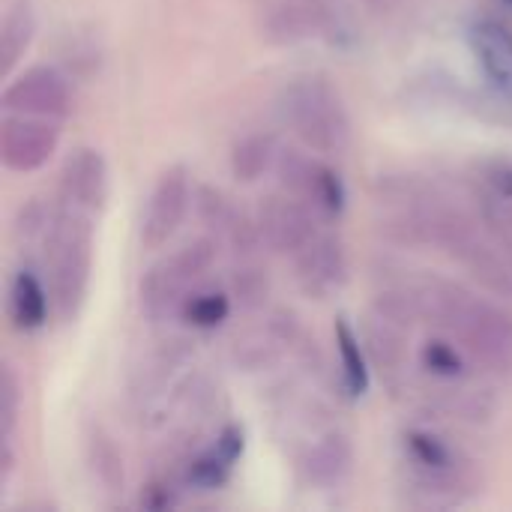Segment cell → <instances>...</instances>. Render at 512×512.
Returning a JSON list of instances; mask_svg holds the SVG:
<instances>
[{
    "label": "cell",
    "instance_id": "obj_1",
    "mask_svg": "<svg viewBox=\"0 0 512 512\" xmlns=\"http://www.w3.org/2000/svg\"><path fill=\"white\" fill-rule=\"evenodd\" d=\"M381 228L408 246H432L462 264L489 294L512 303V246L477 213L417 174L378 180Z\"/></svg>",
    "mask_w": 512,
    "mask_h": 512
},
{
    "label": "cell",
    "instance_id": "obj_2",
    "mask_svg": "<svg viewBox=\"0 0 512 512\" xmlns=\"http://www.w3.org/2000/svg\"><path fill=\"white\" fill-rule=\"evenodd\" d=\"M402 288L420 321L465 348L486 375L512 378L510 309L441 276H426Z\"/></svg>",
    "mask_w": 512,
    "mask_h": 512
},
{
    "label": "cell",
    "instance_id": "obj_3",
    "mask_svg": "<svg viewBox=\"0 0 512 512\" xmlns=\"http://www.w3.org/2000/svg\"><path fill=\"white\" fill-rule=\"evenodd\" d=\"M402 468L408 501L420 510L462 507L483 489V477L477 465L465 456V450L429 429L405 432Z\"/></svg>",
    "mask_w": 512,
    "mask_h": 512
},
{
    "label": "cell",
    "instance_id": "obj_4",
    "mask_svg": "<svg viewBox=\"0 0 512 512\" xmlns=\"http://www.w3.org/2000/svg\"><path fill=\"white\" fill-rule=\"evenodd\" d=\"M90 213L75 207H54L39 234L45 285L60 321H75L90 288L93 273V225Z\"/></svg>",
    "mask_w": 512,
    "mask_h": 512
},
{
    "label": "cell",
    "instance_id": "obj_5",
    "mask_svg": "<svg viewBox=\"0 0 512 512\" xmlns=\"http://www.w3.org/2000/svg\"><path fill=\"white\" fill-rule=\"evenodd\" d=\"M279 120L315 153L339 156L351 147V114L342 93L321 75L294 78L276 99Z\"/></svg>",
    "mask_w": 512,
    "mask_h": 512
},
{
    "label": "cell",
    "instance_id": "obj_6",
    "mask_svg": "<svg viewBox=\"0 0 512 512\" xmlns=\"http://www.w3.org/2000/svg\"><path fill=\"white\" fill-rule=\"evenodd\" d=\"M219 255V240L213 234L198 237L180 249H174L171 255H165L162 261H156L138 288L141 297V312L150 321H168L174 315H180L183 303L207 282L213 264Z\"/></svg>",
    "mask_w": 512,
    "mask_h": 512
},
{
    "label": "cell",
    "instance_id": "obj_7",
    "mask_svg": "<svg viewBox=\"0 0 512 512\" xmlns=\"http://www.w3.org/2000/svg\"><path fill=\"white\" fill-rule=\"evenodd\" d=\"M258 15L264 36L279 45H294L312 36L342 39L348 33L345 12L336 0H264Z\"/></svg>",
    "mask_w": 512,
    "mask_h": 512
},
{
    "label": "cell",
    "instance_id": "obj_8",
    "mask_svg": "<svg viewBox=\"0 0 512 512\" xmlns=\"http://www.w3.org/2000/svg\"><path fill=\"white\" fill-rule=\"evenodd\" d=\"M276 174L285 192L297 195L300 201H306L321 219H339L345 213L348 204V189L342 183V177L321 159L294 150V147H282L279 159H276Z\"/></svg>",
    "mask_w": 512,
    "mask_h": 512
},
{
    "label": "cell",
    "instance_id": "obj_9",
    "mask_svg": "<svg viewBox=\"0 0 512 512\" xmlns=\"http://www.w3.org/2000/svg\"><path fill=\"white\" fill-rule=\"evenodd\" d=\"M60 126L48 117L6 111L0 123V162L12 174H33L57 153Z\"/></svg>",
    "mask_w": 512,
    "mask_h": 512
},
{
    "label": "cell",
    "instance_id": "obj_10",
    "mask_svg": "<svg viewBox=\"0 0 512 512\" xmlns=\"http://www.w3.org/2000/svg\"><path fill=\"white\" fill-rule=\"evenodd\" d=\"M255 219H258L264 246L279 255H291V258L321 231L318 228L321 216L306 201H300L297 195H291L285 189L267 195L258 204Z\"/></svg>",
    "mask_w": 512,
    "mask_h": 512
},
{
    "label": "cell",
    "instance_id": "obj_11",
    "mask_svg": "<svg viewBox=\"0 0 512 512\" xmlns=\"http://www.w3.org/2000/svg\"><path fill=\"white\" fill-rule=\"evenodd\" d=\"M3 111L63 120L72 108L69 78L54 66H30L3 87Z\"/></svg>",
    "mask_w": 512,
    "mask_h": 512
},
{
    "label": "cell",
    "instance_id": "obj_12",
    "mask_svg": "<svg viewBox=\"0 0 512 512\" xmlns=\"http://www.w3.org/2000/svg\"><path fill=\"white\" fill-rule=\"evenodd\" d=\"M192 198H195V192L189 183V171L183 165H171L156 177L150 198H147L144 219H141L144 249H162L177 234Z\"/></svg>",
    "mask_w": 512,
    "mask_h": 512
},
{
    "label": "cell",
    "instance_id": "obj_13",
    "mask_svg": "<svg viewBox=\"0 0 512 512\" xmlns=\"http://www.w3.org/2000/svg\"><path fill=\"white\" fill-rule=\"evenodd\" d=\"M198 219L207 225V231L225 243L234 258H252L258 249H264V237L258 228V219H252L246 210H240L222 189L213 186H198L192 198Z\"/></svg>",
    "mask_w": 512,
    "mask_h": 512
},
{
    "label": "cell",
    "instance_id": "obj_14",
    "mask_svg": "<svg viewBox=\"0 0 512 512\" xmlns=\"http://www.w3.org/2000/svg\"><path fill=\"white\" fill-rule=\"evenodd\" d=\"M294 276L306 297L327 300L339 294L348 282V252L339 234L318 231L297 255H294Z\"/></svg>",
    "mask_w": 512,
    "mask_h": 512
},
{
    "label": "cell",
    "instance_id": "obj_15",
    "mask_svg": "<svg viewBox=\"0 0 512 512\" xmlns=\"http://www.w3.org/2000/svg\"><path fill=\"white\" fill-rule=\"evenodd\" d=\"M108 201V162L96 147H75L60 168V204L99 213Z\"/></svg>",
    "mask_w": 512,
    "mask_h": 512
},
{
    "label": "cell",
    "instance_id": "obj_16",
    "mask_svg": "<svg viewBox=\"0 0 512 512\" xmlns=\"http://www.w3.org/2000/svg\"><path fill=\"white\" fill-rule=\"evenodd\" d=\"M474 201L483 222L512 246V156L501 153L477 165Z\"/></svg>",
    "mask_w": 512,
    "mask_h": 512
},
{
    "label": "cell",
    "instance_id": "obj_17",
    "mask_svg": "<svg viewBox=\"0 0 512 512\" xmlns=\"http://www.w3.org/2000/svg\"><path fill=\"white\" fill-rule=\"evenodd\" d=\"M471 48L483 66L486 81L492 90L512 102V30L501 21L483 18L471 27L468 33Z\"/></svg>",
    "mask_w": 512,
    "mask_h": 512
},
{
    "label": "cell",
    "instance_id": "obj_18",
    "mask_svg": "<svg viewBox=\"0 0 512 512\" xmlns=\"http://www.w3.org/2000/svg\"><path fill=\"white\" fill-rule=\"evenodd\" d=\"M306 480L318 489H336L339 483L348 480L351 468H354V447L351 438L339 429H327L321 432L303 453L300 462Z\"/></svg>",
    "mask_w": 512,
    "mask_h": 512
},
{
    "label": "cell",
    "instance_id": "obj_19",
    "mask_svg": "<svg viewBox=\"0 0 512 512\" xmlns=\"http://www.w3.org/2000/svg\"><path fill=\"white\" fill-rule=\"evenodd\" d=\"M243 447H246L243 429L225 426L207 450H201L186 462L183 480L195 489H219L231 477L237 459L243 456Z\"/></svg>",
    "mask_w": 512,
    "mask_h": 512
},
{
    "label": "cell",
    "instance_id": "obj_20",
    "mask_svg": "<svg viewBox=\"0 0 512 512\" xmlns=\"http://www.w3.org/2000/svg\"><path fill=\"white\" fill-rule=\"evenodd\" d=\"M51 291L33 270H18L9 285V318L18 330L33 333L48 321Z\"/></svg>",
    "mask_w": 512,
    "mask_h": 512
},
{
    "label": "cell",
    "instance_id": "obj_21",
    "mask_svg": "<svg viewBox=\"0 0 512 512\" xmlns=\"http://www.w3.org/2000/svg\"><path fill=\"white\" fill-rule=\"evenodd\" d=\"M336 351H339V369H342V390L348 399H360L369 390V354L363 339L354 333L348 318L336 321Z\"/></svg>",
    "mask_w": 512,
    "mask_h": 512
},
{
    "label": "cell",
    "instance_id": "obj_22",
    "mask_svg": "<svg viewBox=\"0 0 512 512\" xmlns=\"http://www.w3.org/2000/svg\"><path fill=\"white\" fill-rule=\"evenodd\" d=\"M279 141L270 132H252L240 138L231 150V174L240 183H255L261 180L270 168H276L279 159Z\"/></svg>",
    "mask_w": 512,
    "mask_h": 512
},
{
    "label": "cell",
    "instance_id": "obj_23",
    "mask_svg": "<svg viewBox=\"0 0 512 512\" xmlns=\"http://www.w3.org/2000/svg\"><path fill=\"white\" fill-rule=\"evenodd\" d=\"M36 33V18L27 0H18L0 24V72L9 75L12 66L24 57V51L30 48Z\"/></svg>",
    "mask_w": 512,
    "mask_h": 512
},
{
    "label": "cell",
    "instance_id": "obj_24",
    "mask_svg": "<svg viewBox=\"0 0 512 512\" xmlns=\"http://www.w3.org/2000/svg\"><path fill=\"white\" fill-rule=\"evenodd\" d=\"M234 306V297L225 294L222 288H198L180 309V318L192 327V330H216L228 321Z\"/></svg>",
    "mask_w": 512,
    "mask_h": 512
},
{
    "label": "cell",
    "instance_id": "obj_25",
    "mask_svg": "<svg viewBox=\"0 0 512 512\" xmlns=\"http://www.w3.org/2000/svg\"><path fill=\"white\" fill-rule=\"evenodd\" d=\"M267 294H270V276H267V267L258 261V255L237 258V264L231 270V297H234V303L240 309H261Z\"/></svg>",
    "mask_w": 512,
    "mask_h": 512
},
{
    "label": "cell",
    "instance_id": "obj_26",
    "mask_svg": "<svg viewBox=\"0 0 512 512\" xmlns=\"http://www.w3.org/2000/svg\"><path fill=\"white\" fill-rule=\"evenodd\" d=\"M87 462H90V471L105 492L123 489V459H120L114 441L99 429L87 438Z\"/></svg>",
    "mask_w": 512,
    "mask_h": 512
},
{
    "label": "cell",
    "instance_id": "obj_27",
    "mask_svg": "<svg viewBox=\"0 0 512 512\" xmlns=\"http://www.w3.org/2000/svg\"><path fill=\"white\" fill-rule=\"evenodd\" d=\"M21 411V387L12 366H3L0 375V441H12Z\"/></svg>",
    "mask_w": 512,
    "mask_h": 512
},
{
    "label": "cell",
    "instance_id": "obj_28",
    "mask_svg": "<svg viewBox=\"0 0 512 512\" xmlns=\"http://www.w3.org/2000/svg\"><path fill=\"white\" fill-rule=\"evenodd\" d=\"M363 3L375 12H396L405 0H363Z\"/></svg>",
    "mask_w": 512,
    "mask_h": 512
},
{
    "label": "cell",
    "instance_id": "obj_29",
    "mask_svg": "<svg viewBox=\"0 0 512 512\" xmlns=\"http://www.w3.org/2000/svg\"><path fill=\"white\" fill-rule=\"evenodd\" d=\"M504 3H507V6H512V0H504Z\"/></svg>",
    "mask_w": 512,
    "mask_h": 512
}]
</instances>
